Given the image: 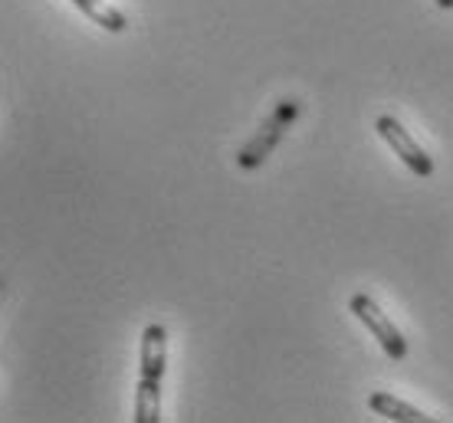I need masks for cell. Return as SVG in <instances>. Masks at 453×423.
<instances>
[{
    "mask_svg": "<svg viewBox=\"0 0 453 423\" xmlns=\"http://www.w3.org/2000/svg\"><path fill=\"white\" fill-rule=\"evenodd\" d=\"M168 367V332L165 325L151 321L142 332V365H138L135 388V423L161 420V381Z\"/></svg>",
    "mask_w": 453,
    "mask_h": 423,
    "instance_id": "1",
    "label": "cell"
},
{
    "mask_svg": "<svg viewBox=\"0 0 453 423\" xmlns=\"http://www.w3.org/2000/svg\"><path fill=\"white\" fill-rule=\"evenodd\" d=\"M299 112H303V105L296 102V99H283V102L276 105V109L270 112V118L257 128V135L250 138L247 145L240 148V155H237L240 168H243V171H257L263 161L276 151V145L286 138V132L293 128V122L299 118Z\"/></svg>",
    "mask_w": 453,
    "mask_h": 423,
    "instance_id": "2",
    "label": "cell"
},
{
    "mask_svg": "<svg viewBox=\"0 0 453 423\" xmlns=\"http://www.w3.org/2000/svg\"><path fill=\"white\" fill-rule=\"evenodd\" d=\"M351 315L362 321L365 329L378 338V344L385 348V355L391 358V361H404L408 358V342L401 338V332L395 329V321L388 319L385 312L378 309V302H374L372 296H365V292H355L349 302Z\"/></svg>",
    "mask_w": 453,
    "mask_h": 423,
    "instance_id": "3",
    "label": "cell"
},
{
    "mask_svg": "<svg viewBox=\"0 0 453 423\" xmlns=\"http://www.w3.org/2000/svg\"><path fill=\"white\" fill-rule=\"evenodd\" d=\"M374 132L385 138L388 145H391V151H395L397 158L408 164L411 174H418V178H431V174H434V158L420 148L414 138L408 135V128L401 125L395 115H381V118L374 122Z\"/></svg>",
    "mask_w": 453,
    "mask_h": 423,
    "instance_id": "4",
    "label": "cell"
},
{
    "mask_svg": "<svg viewBox=\"0 0 453 423\" xmlns=\"http://www.w3.org/2000/svg\"><path fill=\"white\" fill-rule=\"evenodd\" d=\"M368 407H372L378 417H385V420H397V423H427V420H434V417H427L424 411H418V407H411V404H404V401H397L395 394H385V390L372 394V397H368Z\"/></svg>",
    "mask_w": 453,
    "mask_h": 423,
    "instance_id": "5",
    "label": "cell"
},
{
    "mask_svg": "<svg viewBox=\"0 0 453 423\" xmlns=\"http://www.w3.org/2000/svg\"><path fill=\"white\" fill-rule=\"evenodd\" d=\"M69 4H76L92 23H99V26L109 30V34H125V26H128L125 13L115 11L112 4H105V0H69Z\"/></svg>",
    "mask_w": 453,
    "mask_h": 423,
    "instance_id": "6",
    "label": "cell"
},
{
    "mask_svg": "<svg viewBox=\"0 0 453 423\" xmlns=\"http://www.w3.org/2000/svg\"><path fill=\"white\" fill-rule=\"evenodd\" d=\"M437 7L441 11H453V0H437Z\"/></svg>",
    "mask_w": 453,
    "mask_h": 423,
    "instance_id": "7",
    "label": "cell"
},
{
    "mask_svg": "<svg viewBox=\"0 0 453 423\" xmlns=\"http://www.w3.org/2000/svg\"><path fill=\"white\" fill-rule=\"evenodd\" d=\"M0 292H4V283H0Z\"/></svg>",
    "mask_w": 453,
    "mask_h": 423,
    "instance_id": "8",
    "label": "cell"
}]
</instances>
